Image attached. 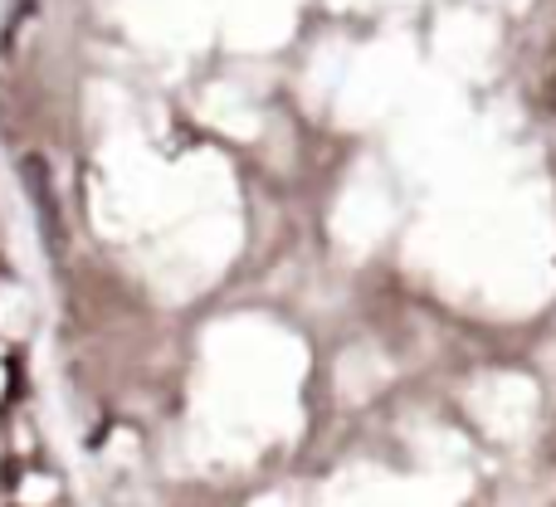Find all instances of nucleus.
<instances>
[{"label": "nucleus", "instance_id": "obj_1", "mask_svg": "<svg viewBox=\"0 0 556 507\" xmlns=\"http://www.w3.org/2000/svg\"><path fill=\"white\" fill-rule=\"evenodd\" d=\"M20 176H25V195L35 205V220H39V235H45L49 254H64V205H59V191H54V176H49V162L39 152L20 156Z\"/></svg>", "mask_w": 556, "mask_h": 507}]
</instances>
